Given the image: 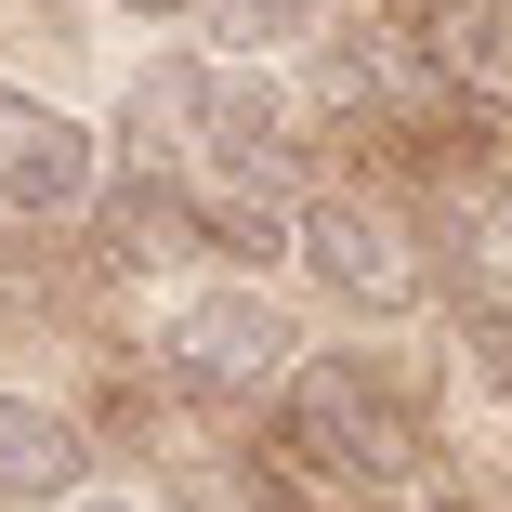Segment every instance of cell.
Wrapping results in <instances>:
<instances>
[{
	"label": "cell",
	"mask_w": 512,
	"mask_h": 512,
	"mask_svg": "<svg viewBox=\"0 0 512 512\" xmlns=\"http://www.w3.org/2000/svg\"><path fill=\"white\" fill-rule=\"evenodd\" d=\"M106 14H132V27H171V14H184V0H106Z\"/></svg>",
	"instance_id": "obj_12"
},
{
	"label": "cell",
	"mask_w": 512,
	"mask_h": 512,
	"mask_svg": "<svg viewBox=\"0 0 512 512\" xmlns=\"http://www.w3.org/2000/svg\"><path fill=\"white\" fill-rule=\"evenodd\" d=\"M329 14H342V0H224V40H302Z\"/></svg>",
	"instance_id": "obj_9"
},
{
	"label": "cell",
	"mask_w": 512,
	"mask_h": 512,
	"mask_svg": "<svg viewBox=\"0 0 512 512\" xmlns=\"http://www.w3.org/2000/svg\"><path fill=\"white\" fill-rule=\"evenodd\" d=\"M211 66H145L132 92H119V119H145V145H184V132H211Z\"/></svg>",
	"instance_id": "obj_7"
},
{
	"label": "cell",
	"mask_w": 512,
	"mask_h": 512,
	"mask_svg": "<svg viewBox=\"0 0 512 512\" xmlns=\"http://www.w3.org/2000/svg\"><path fill=\"white\" fill-rule=\"evenodd\" d=\"M197 512H289L263 473H197Z\"/></svg>",
	"instance_id": "obj_10"
},
{
	"label": "cell",
	"mask_w": 512,
	"mask_h": 512,
	"mask_svg": "<svg viewBox=\"0 0 512 512\" xmlns=\"http://www.w3.org/2000/svg\"><path fill=\"white\" fill-rule=\"evenodd\" d=\"M79 197H92V132L53 106V92H14V79H0V211L66 224Z\"/></svg>",
	"instance_id": "obj_4"
},
{
	"label": "cell",
	"mask_w": 512,
	"mask_h": 512,
	"mask_svg": "<svg viewBox=\"0 0 512 512\" xmlns=\"http://www.w3.org/2000/svg\"><path fill=\"white\" fill-rule=\"evenodd\" d=\"M106 250H119V263H184V250H211V211H197L184 184L132 171V184L106 197Z\"/></svg>",
	"instance_id": "obj_6"
},
{
	"label": "cell",
	"mask_w": 512,
	"mask_h": 512,
	"mask_svg": "<svg viewBox=\"0 0 512 512\" xmlns=\"http://www.w3.org/2000/svg\"><path fill=\"white\" fill-rule=\"evenodd\" d=\"M289 447L316 460V473H342V486H421V460H434V434H421V407H407L368 355H316L289 381Z\"/></svg>",
	"instance_id": "obj_1"
},
{
	"label": "cell",
	"mask_w": 512,
	"mask_h": 512,
	"mask_svg": "<svg viewBox=\"0 0 512 512\" xmlns=\"http://www.w3.org/2000/svg\"><path fill=\"white\" fill-rule=\"evenodd\" d=\"M158 355H171L184 394H263V381H289V316L224 276V289H197L184 316L158 329Z\"/></svg>",
	"instance_id": "obj_3"
},
{
	"label": "cell",
	"mask_w": 512,
	"mask_h": 512,
	"mask_svg": "<svg viewBox=\"0 0 512 512\" xmlns=\"http://www.w3.org/2000/svg\"><path fill=\"white\" fill-rule=\"evenodd\" d=\"M434 40H447V79H486V92H512V14H499V0H460V14H447Z\"/></svg>",
	"instance_id": "obj_8"
},
{
	"label": "cell",
	"mask_w": 512,
	"mask_h": 512,
	"mask_svg": "<svg viewBox=\"0 0 512 512\" xmlns=\"http://www.w3.org/2000/svg\"><path fill=\"white\" fill-rule=\"evenodd\" d=\"M473 329H486V368L512 381V289H486V302H473Z\"/></svg>",
	"instance_id": "obj_11"
},
{
	"label": "cell",
	"mask_w": 512,
	"mask_h": 512,
	"mask_svg": "<svg viewBox=\"0 0 512 512\" xmlns=\"http://www.w3.org/2000/svg\"><path fill=\"white\" fill-rule=\"evenodd\" d=\"M66 512H158V499H119V486H92V499H66Z\"/></svg>",
	"instance_id": "obj_13"
},
{
	"label": "cell",
	"mask_w": 512,
	"mask_h": 512,
	"mask_svg": "<svg viewBox=\"0 0 512 512\" xmlns=\"http://www.w3.org/2000/svg\"><path fill=\"white\" fill-rule=\"evenodd\" d=\"M289 250L316 263V289H329V302H355V316H421V302H434V263H421V237H407V224L381 211V197H316Z\"/></svg>",
	"instance_id": "obj_2"
},
{
	"label": "cell",
	"mask_w": 512,
	"mask_h": 512,
	"mask_svg": "<svg viewBox=\"0 0 512 512\" xmlns=\"http://www.w3.org/2000/svg\"><path fill=\"white\" fill-rule=\"evenodd\" d=\"M79 486V421L40 394H0V499H66Z\"/></svg>",
	"instance_id": "obj_5"
}]
</instances>
